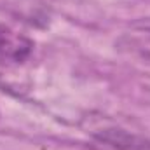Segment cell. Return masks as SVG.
<instances>
[{
  "mask_svg": "<svg viewBox=\"0 0 150 150\" xmlns=\"http://www.w3.org/2000/svg\"><path fill=\"white\" fill-rule=\"evenodd\" d=\"M33 47L35 42L26 33L0 23V67L23 65L32 56Z\"/></svg>",
  "mask_w": 150,
  "mask_h": 150,
  "instance_id": "6da1fadb",
  "label": "cell"
},
{
  "mask_svg": "<svg viewBox=\"0 0 150 150\" xmlns=\"http://www.w3.org/2000/svg\"><path fill=\"white\" fill-rule=\"evenodd\" d=\"M115 47L122 56L150 67V19L136 21L115 40Z\"/></svg>",
  "mask_w": 150,
  "mask_h": 150,
  "instance_id": "7a4b0ae2",
  "label": "cell"
},
{
  "mask_svg": "<svg viewBox=\"0 0 150 150\" xmlns=\"http://www.w3.org/2000/svg\"><path fill=\"white\" fill-rule=\"evenodd\" d=\"M91 136L94 142L110 150H150V138L131 133L120 126H103L93 129Z\"/></svg>",
  "mask_w": 150,
  "mask_h": 150,
  "instance_id": "3957f363",
  "label": "cell"
}]
</instances>
